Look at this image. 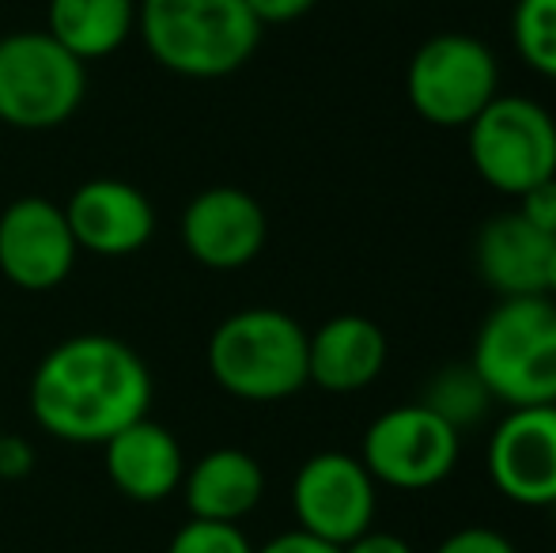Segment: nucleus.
<instances>
[{
    "mask_svg": "<svg viewBox=\"0 0 556 553\" xmlns=\"http://www.w3.org/2000/svg\"><path fill=\"white\" fill-rule=\"evenodd\" d=\"M0 432H4V428H0Z\"/></svg>",
    "mask_w": 556,
    "mask_h": 553,
    "instance_id": "obj_29",
    "label": "nucleus"
},
{
    "mask_svg": "<svg viewBox=\"0 0 556 553\" xmlns=\"http://www.w3.org/2000/svg\"><path fill=\"white\" fill-rule=\"evenodd\" d=\"M88 99V65L46 30L0 38V122L20 134L61 129Z\"/></svg>",
    "mask_w": 556,
    "mask_h": 553,
    "instance_id": "obj_5",
    "label": "nucleus"
},
{
    "mask_svg": "<svg viewBox=\"0 0 556 553\" xmlns=\"http://www.w3.org/2000/svg\"><path fill=\"white\" fill-rule=\"evenodd\" d=\"M469 163L484 186L522 198L556 175V118L527 96H496L469 122Z\"/></svg>",
    "mask_w": 556,
    "mask_h": 553,
    "instance_id": "obj_7",
    "label": "nucleus"
},
{
    "mask_svg": "<svg viewBox=\"0 0 556 553\" xmlns=\"http://www.w3.org/2000/svg\"><path fill=\"white\" fill-rule=\"evenodd\" d=\"M106 478L122 497L137 504H160L182 489L186 455L178 436L152 417L132 420L103 443Z\"/></svg>",
    "mask_w": 556,
    "mask_h": 553,
    "instance_id": "obj_14",
    "label": "nucleus"
},
{
    "mask_svg": "<svg viewBox=\"0 0 556 553\" xmlns=\"http://www.w3.org/2000/svg\"><path fill=\"white\" fill-rule=\"evenodd\" d=\"M155 379L144 356L114 334H73L58 341L27 387V406L46 436L76 448L106 443L148 417Z\"/></svg>",
    "mask_w": 556,
    "mask_h": 553,
    "instance_id": "obj_1",
    "label": "nucleus"
},
{
    "mask_svg": "<svg viewBox=\"0 0 556 553\" xmlns=\"http://www.w3.org/2000/svg\"><path fill=\"white\" fill-rule=\"evenodd\" d=\"M167 553H254L239 524H213V519H186L175 531Z\"/></svg>",
    "mask_w": 556,
    "mask_h": 553,
    "instance_id": "obj_21",
    "label": "nucleus"
},
{
    "mask_svg": "<svg viewBox=\"0 0 556 553\" xmlns=\"http://www.w3.org/2000/svg\"><path fill=\"white\" fill-rule=\"evenodd\" d=\"M182 247L198 266L231 274L242 269L265 251L269 239V221L254 193L239 186H208L193 193L190 205L182 209Z\"/></svg>",
    "mask_w": 556,
    "mask_h": 553,
    "instance_id": "obj_12",
    "label": "nucleus"
},
{
    "mask_svg": "<svg viewBox=\"0 0 556 553\" xmlns=\"http://www.w3.org/2000/svg\"><path fill=\"white\" fill-rule=\"evenodd\" d=\"M61 209L76 247L96 259H129L155 236L152 198L125 178H88Z\"/></svg>",
    "mask_w": 556,
    "mask_h": 553,
    "instance_id": "obj_13",
    "label": "nucleus"
},
{
    "mask_svg": "<svg viewBox=\"0 0 556 553\" xmlns=\"http://www.w3.org/2000/svg\"><path fill=\"white\" fill-rule=\"evenodd\" d=\"M405 96L428 126L466 129L500 96L496 53L462 30L432 35L409 58Z\"/></svg>",
    "mask_w": 556,
    "mask_h": 553,
    "instance_id": "obj_6",
    "label": "nucleus"
},
{
    "mask_svg": "<svg viewBox=\"0 0 556 553\" xmlns=\"http://www.w3.org/2000/svg\"><path fill=\"white\" fill-rule=\"evenodd\" d=\"M35 470V448H30L27 436L0 432V478L20 481Z\"/></svg>",
    "mask_w": 556,
    "mask_h": 553,
    "instance_id": "obj_24",
    "label": "nucleus"
},
{
    "mask_svg": "<svg viewBox=\"0 0 556 553\" xmlns=\"http://www.w3.org/2000/svg\"><path fill=\"white\" fill-rule=\"evenodd\" d=\"M76 254L80 247L58 201L27 193L0 213V274L8 285L53 292L73 277Z\"/></svg>",
    "mask_w": 556,
    "mask_h": 553,
    "instance_id": "obj_10",
    "label": "nucleus"
},
{
    "mask_svg": "<svg viewBox=\"0 0 556 553\" xmlns=\"http://www.w3.org/2000/svg\"><path fill=\"white\" fill-rule=\"evenodd\" d=\"M545 296L556 300V247H553V254H549V266H545Z\"/></svg>",
    "mask_w": 556,
    "mask_h": 553,
    "instance_id": "obj_28",
    "label": "nucleus"
},
{
    "mask_svg": "<svg viewBox=\"0 0 556 553\" xmlns=\"http://www.w3.org/2000/svg\"><path fill=\"white\" fill-rule=\"evenodd\" d=\"M432 553H519L507 535L492 531V527H462V531L446 535Z\"/></svg>",
    "mask_w": 556,
    "mask_h": 553,
    "instance_id": "obj_23",
    "label": "nucleus"
},
{
    "mask_svg": "<svg viewBox=\"0 0 556 553\" xmlns=\"http://www.w3.org/2000/svg\"><path fill=\"white\" fill-rule=\"evenodd\" d=\"M515 213H519L530 228L542 231V236L556 239V175L538 186H530V190L519 198V209H515Z\"/></svg>",
    "mask_w": 556,
    "mask_h": 553,
    "instance_id": "obj_22",
    "label": "nucleus"
},
{
    "mask_svg": "<svg viewBox=\"0 0 556 553\" xmlns=\"http://www.w3.org/2000/svg\"><path fill=\"white\" fill-rule=\"evenodd\" d=\"M137 38L167 73L224 80L254 58L262 23L247 0H137Z\"/></svg>",
    "mask_w": 556,
    "mask_h": 553,
    "instance_id": "obj_2",
    "label": "nucleus"
},
{
    "mask_svg": "<svg viewBox=\"0 0 556 553\" xmlns=\"http://www.w3.org/2000/svg\"><path fill=\"white\" fill-rule=\"evenodd\" d=\"M556 239L530 228L519 213H500L477 231L473 259L484 285L500 300L515 296H545V266H549Z\"/></svg>",
    "mask_w": 556,
    "mask_h": 553,
    "instance_id": "obj_16",
    "label": "nucleus"
},
{
    "mask_svg": "<svg viewBox=\"0 0 556 553\" xmlns=\"http://www.w3.org/2000/svg\"><path fill=\"white\" fill-rule=\"evenodd\" d=\"M205 364L231 399L254 406L288 402L311 384L307 330L280 307H242L213 330Z\"/></svg>",
    "mask_w": 556,
    "mask_h": 553,
    "instance_id": "obj_3",
    "label": "nucleus"
},
{
    "mask_svg": "<svg viewBox=\"0 0 556 553\" xmlns=\"http://www.w3.org/2000/svg\"><path fill=\"white\" fill-rule=\"evenodd\" d=\"M46 35L84 65H96L137 35V0H50Z\"/></svg>",
    "mask_w": 556,
    "mask_h": 553,
    "instance_id": "obj_18",
    "label": "nucleus"
},
{
    "mask_svg": "<svg viewBox=\"0 0 556 553\" xmlns=\"http://www.w3.org/2000/svg\"><path fill=\"white\" fill-rule=\"evenodd\" d=\"M420 402L462 432V428L484 420V414H489V406H492V394H489V387L481 384V376L473 372V364H446V368H440L428 379L425 399Z\"/></svg>",
    "mask_w": 556,
    "mask_h": 553,
    "instance_id": "obj_19",
    "label": "nucleus"
},
{
    "mask_svg": "<svg viewBox=\"0 0 556 553\" xmlns=\"http://www.w3.org/2000/svg\"><path fill=\"white\" fill-rule=\"evenodd\" d=\"M254 553H341V550L295 527V531H285V535H277V539H269L262 550H254Z\"/></svg>",
    "mask_w": 556,
    "mask_h": 553,
    "instance_id": "obj_26",
    "label": "nucleus"
},
{
    "mask_svg": "<svg viewBox=\"0 0 556 553\" xmlns=\"http://www.w3.org/2000/svg\"><path fill=\"white\" fill-rule=\"evenodd\" d=\"M315 4H318V0H247V8L254 12V20L262 23V27H269V23L303 20V15H307Z\"/></svg>",
    "mask_w": 556,
    "mask_h": 553,
    "instance_id": "obj_25",
    "label": "nucleus"
},
{
    "mask_svg": "<svg viewBox=\"0 0 556 553\" xmlns=\"http://www.w3.org/2000/svg\"><path fill=\"white\" fill-rule=\"evenodd\" d=\"M387 334L367 315H333L307 334V376L330 394L371 387L387 368Z\"/></svg>",
    "mask_w": 556,
    "mask_h": 553,
    "instance_id": "obj_15",
    "label": "nucleus"
},
{
    "mask_svg": "<svg viewBox=\"0 0 556 553\" xmlns=\"http://www.w3.org/2000/svg\"><path fill=\"white\" fill-rule=\"evenodd\" d=\"M341 553H413V546L402 539V535H390V531H364L359 539H352L349 546H341Z\"/></svg>",
    "mask_w": 556,
    "mask_h": 553,
    "instance_id": "obj_27",
    "label": "nucleus"
},
{
    "mask_svg": "<svg viewBox=\"0 0 556 553\" xmlns=\"http://www.w3.org/2000/svg\"><path fill=\"white\" fill-rule=\"evenodd\" d=\"M375 504H379V486L359 463V455L349 451H318L295 470L292 481V512L300 531L330 542V546H349L364 531H371Z\"/></svg>",
    "mask_w": 556,
    "mask_h": 553,
    "instance_id": "obj_9",
    "label": "nucleus"
},
{
    "mask_svg": "<svg viewBox=\"0 0 556 553\" xmlns=\"http://www.w3.org/2000/svg\"><path fill=\"white\" fill-rule=\"evenodd\" d=\"M469 364L492 402H504L507 410L556 402V300H500L477 330Z\"/></svg>",
    "mask_w": 556,
    "mask_h": 553,
    "instance_id": "obj_4",
    "label": "nucleus"
},
{
    "mask_svg": "<svg viewBox=\"0 0 556 553\" xmlns=\"http://www.w3.org/2000/svg\"><path fill=\"white\" fill-rule=\"evenodd\" d=\"M462 455V432L446 425L425 402H405L367 425L359 443V463L375 486L397 493H425L451 478Z\"/></svg>",
    "mask_w": 556,
    "mask_h": 553,
    "instance_id": "obj_8",
    "label": "nucleus"
},
{
    "mask_svg": "<svg viewBox=\"0 0 556 553\" xmlns=\"http://www.w3.org/2000/svg\"><path fill=\"white\" fill-rule=\"evenodd\" d=\"M489 478L519 508H556V402L511 410L489 436Z\"/></svg>",
    "mask_w": 556,
    "mask_h": 553,
    "instance_id": "obj_11",
    "label": "nucleus"
},
{
    "mask_svg": "<svg viewBox=\"0 0 556 553\" xmlns=\"http://www.w3.org/2000/svg\"><path fill=\"white\" fill-rule=\"evenodd\" d=\"M511 38L522 65L556 80V0H515Z\"/></svg>",
    "mask_w": 556,
    "mask_h": 553,
    "instance_id": "obj_20",
    "label": "nucleus"
},
{
    "mask_svg": "<svg viewBox=\"0 0 556 553\" xmlns=\"http://www.w3.org/2000/svg\"><path fill=\"white\" fill-rule=\"evenodd\" d=\"M182 497L193 519L213 524H239L262 504L265 470L250 451L213 448L186 470Z\"/></svg>",
    "mask_w": 556,
    "mask_h": 553,
    "instance_id": "obj_17",
    "label": "nucleus"
}]
</instances>
